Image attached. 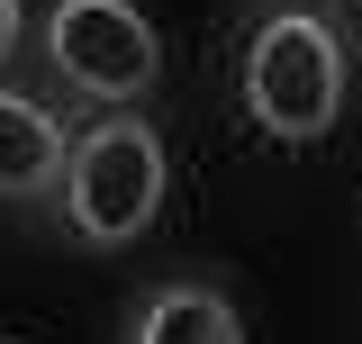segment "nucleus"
<instances>
[{
	"label": "nucleus",
	"mask_w": 362,
	"mask_h": 344,
	"mask_svg": "<svg viewBox=\"0 0 362 344\" xmlns=\"http://www.w3.org/2000/svg\"><path fill=\"white\" fill-rule=\"evenodd\" d=\"M235 91H245V118L272 145H317L335 127V109H344V37H335V18H317V9L254 18Z\"/></svg>",
	"instance_id": "1"
},
{
	"label": "nucleus",
	"mask_w": 362,
	"mask_h": 344,
	"mask_svg": "<svg viewBox=\"0 0 362 344\" xmlns=\"http://www.w3.org/2000/svg\"><path fill=\"white\" fill-rule=\"evenodd\" d=\"M54 200H64V227L82 245H136L163 209V136L127 109H109L100 127L73 136Z\"/></svg>",
	"instance_id": "2"
},
{
	"label": "nucleus",
	"mask_w": 362,
	"mask_h": 344,
	"mask_svg": "<svg viewBox=\"0 0 362 344\" xmlns=\"http://www.w3.org/2000/svg\"><path fill=\"white\" fill-rule=\"evenodd\" d=\"M45 64L64 73V91H82L90 109H127V100L154 91L163 45H154L136 0H54L45 9Z\"/></svg>",
	"instance_id": "3"
},
{
	"label": "nucleus",
	"mask_w": 362,
	"mask_h": 344,
	"mask_svg": "<svg viewBox=\"0 0 362 344\" xmlns=\"http://www.w3.org/2000/svg\"><path fill=\"white\" fill-rule=\"evenodd\" d=\"M64 154H73V127L28 91H0V200H45L64 181Z\"/></svg>",
	"instance_id": "4"
},
{
	"label": "nucleus",
	"mask_w": 362,
	"mask_h": 344,
	"mask_svg": "<svg viewBox=\"0 0 362 344\" xmlns=\"http://www.w3.org/2000/svg\"><path fill=\"white\" fill-rule=\"evenodd\" d=\"M127 344H245V326H235V308H226L218 290L173 281V290H154V299L136 308V336Z\"/></svg>",
	"instance_id": "5"
},
{
	"label": "nucleus",
	"mask_w": 362,
	"mask_h": 344,
	"mask_svg": "<svg viewBox=\"0 0 362 344\" xmlns=\"http://www.w3.org/2000/svg\"><path fill=\"white\" fill-rule=\"evenodd\" d=\"M18 28H28V18H18V0H0V64L18 55Z\"/></svg>",
	"instance_id": "6"
},
{
	"label": "nucleus",
	"mask_w": 362,
	"mask_h": 344,
	"mask_svg": "<svg viewBox=\"0 0 362 344\" xmlns=\"http://www.w3.org/2000/svg\"><path fill=\"white\" fill-rule=\"evenodd\" d=\"M354 9H362V0H354Z\"/></svg>",
	"instance_id": "7"
}]
</instances>
